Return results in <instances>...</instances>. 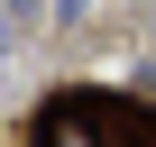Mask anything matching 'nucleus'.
I'll return each instance as SVG.
<instances>
[{
    "label": "nucleus",
    "mask_w": 156,
    "mask_h": 147,
    "mask_svg": "<svg viewBox=\"0 0 156 147\" xmlns=\"http://www.w3.org/2000/svg\"><path fill=\"white\" fill-rule=\"evenodd\" d=\"M46 147H101V138H92L83 120H55V129H46Z\"/></svg>",
    "instance_id": "1"
},
{
    "label": "nucleus",
    "mask_w": 156,
    "mask_h": 147,
    "mask_svg": "<svg viewBox=\"0 0 156 147\" xmlns=\"http://www.w3.org/2000/svg\"><path fill=\"white\" fill-rule=\"evenodd\" d=\"M0 9H37V0H0Z\"/></svg>",
    "instance_id": "2"
},
{
    "label": "nucleus",
    "mask_w": 156,
    "mask_h": 147,
    "mask_svg": "<svg viewBox=\"0 0 156 147\" xmlns=\"http://www.w3.org/2000/svg\"><path fill=\"white\" fill-rule=\"evenodd\" d=\"M55 9H64V19H73V9H83V0H55Z\"/></svg>",
    "instance_id": "3"
}]
</instances>
